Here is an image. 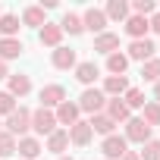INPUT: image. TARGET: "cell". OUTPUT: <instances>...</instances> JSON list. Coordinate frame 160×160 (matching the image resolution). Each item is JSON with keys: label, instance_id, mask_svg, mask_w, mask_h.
Masks as SVG:
<instances>
[{"label": "cell", "instance_id": "cell-1", "mask_svg": "<svg viewBox=\"0 0 160 160\" xmlns=\"http://www.w3.org/2000/svg\"><path fill=\"white\" fill-rule=\"evenodd\" d=\"M104 107H107V94H104L101 88H85V91H82V98H78V113L85 110V113H91V116H94V113H101Z\"/></svg>", "mask_w": 160, "mask_h": 160}, {"label": "cell", "instance_id": "cell-2", "mask_svg": "<svg viewBox=\"0 0 160 160\" xmlns=\"http://www.w3.org/2000/svg\"><path fill=\"white\" fill-rule=\"evenodd\" d=\"M28 129H32V113H28L25 107H19V110H13V113L7 116V132H10L13 138H16V135L25 138Z\"/></svg>", "mask_w": 160, "mask_h": 160}, {"label": "cell", "instance_id": "cell-3", "mask_svg": "<svg viewBox=\"0 0 160 160\" xmlns=\"http://www.w3.org/2000/svg\"><path fill=\"white\" fill-rule=\"evenodd\" d=\"M32 129H35L38 135H50V132H57V116H53V110L38 107V110L32 113Z\"/></svg>", "mask_w": 160, "mask_h": 160}, {"label": "cell", "instance_id": "cell-4", "mask_svg": "<svg viewBox=\"0 0 160 160\" xmlns=\"http://www.w3.org/2000/svg\"><path fill=\"white\" fill-rule=\"evenodd\" d=\"M101 151H104V160H119L129 151V141H126V135H107Z\"/></svg>", "mask_w": 160, "mask_h": 160}, {"label": "cell", "instance_id": "cell-5", "mask_svg": "<svg viewBox=\"0 0 160 160\" xmlns=\"http://www.w3.org/2000/svg\"><path fill=\"white\" fill-rule=\"evenodd\" d=\"M154 50H157L154 41H151V38H141V41H132V44H129V53H126V57L148 63V60H154Z\"/></svg>", "mask_w": 160, "mask_h": 160}, {"label": "cell", "instance_id": "cell-6", "mask_svg": "<svg viewBox=\"0 0 160 160\" xmlns=\"http://www.w3.org/2000/svg\"><path fill=\"white\" fill-rule=\"evenodd\" d=\"M126 141H138V144L151 141V126L144 119H129L126 122Z\"/></svg>", "mask_w": 160, "mask_h": 160}, {"label": "cell", "instance_id": "cell-7", "mask_svg": "<svg viewBox=\"0 0 160 160\" xmlns=\"http://www.w3.org/2000/svg\"><path fill=\"white\" fill-rule=\"evenodd\" d=\"M38 98H41V107L50 110V107H60V104L66 101V88H63V85H44Z\"/></svg>", "mask_w": 160, "mask_h": 160}, {"label": "cell", "instance_id": "cell-8", "mask_svg": "<svg viewBox=\"0 0 160 160\" xmlns=\"http://www.w3.org/2000/svg\"><path fill=\"white\" fill-rule=\"evenodd\" d=\"M82 25L88 28V32H98V35H104V28H107V16H104V10H88L85 16H82Z\"/></svg>", "mask_w": 160, "mask_h": 160}, {"label": "cell", "instance_id": "cell-9", "mask_svg": "<svg viewBox=\"0 0 160 160\" xmlns=\"http://www.w3.org/2000/svg\"><path fill=\"white\" fill-rule=\"evenodd\" d=\"M53 116H57V122H60V126H69V129H72V126L78 122V104L63 101V104L57 107V113H53Z\"/></svg>", "mask_w": 160, "mask_h": 160}, {"label": "cell", "instance_id": "cell-10", "mask_svg": "<svg viewBox=\"0 0 160 160\" xmlns=\"http://www.w3.org/2000/svg\"><path fill=\"white\" fill-rule=\"evenodd\" d=\"M116 47H119V35H113V32H104V35H98L94 38V50L98 53H116Z\"/></svg>", "mask_w": 160, "mask_h": 160}, {"label": "cell", "instance_id": "cell-11", "mask_svg": "<svg viewBox=\"0 0 160 160\" xmlns=\"http://www.w3.org/2000/svg\"><path fill=\"white\" fill-rule=\"evenodd\" d=\"M66 148H69V129H57V132L47 135V151L50 154H63Z\"/></svg>", "mask_w": 160, "mask_h": 160}, {"label": "cell", "instance_id": "cell-12", "mask_svg": "<svg viewBox=\"0 0 160 160\" xmlns=\"http://www.w3.org/2000/svg\"><path fill=\"white\" fill-rule=\"evenodd\" d=\"M91 135H94V132H91V126H88V122H82V119H78V122L69 129V141H72V144H78V148H85V144L91 141Z\"/></svg>", "mask_w": 160, "mask_h": 160}, {"label": "cell", "instance_id": "cell-13", "mask_svg": "<svg viewBox=\"0 0 160 160\" xmlns=\"http://www.w3.org/2000/svg\"><path fill=\"white\" fill-rule=\"evenodd\" d=\"M22 50H25V47H22L19 38H0V60H3V63H7V60H16Z\"/></svg>", "mask_w": 160, "mask_h": 160}, {"label": "cell", "instance_id": "cell-14", "mask_svg": "<svg viewBox=\"0 0 160 160\" xmlns=\"http://www.w3.org/2000/svg\"><path fill=\"white\" fill-rule=\"evenodd\" d=\"M38 38H41V44H47V47H53V50H57V47H60V41H63V28L47 22V25L38 32Z\"/></svg>", "mask_w": 160, "mask_h": 160}, {"label": "cell", "instance_id": "cell-15", "mask_svg": "<svg viewBox=\"0 0 160 160\" xmlns=\"http://www.w3.org/2000/svg\"><path fill=\"white\" fill-rule=\"evenodd\" d=\"M16 151H19L25 160H35L44 148H41V141H38V138H28V135H25V138H19V141H16Z\"/></svg>", "mask_w": 160, "mask_h": 160}, {"label": "cell", "instance_id": "cell-16", "mask_svg": "<svg viewBox=\"0 0 160 160\" xmlns=\"http://www.w3.org/2000/svg\"><path fill=\"white\" fill-rule=\"evenodd\" d=\"M28 91H32V78H28V75H22V72L10 75V94H13V98H25Z\"/></svg>", "mask_w": 160, "mask_h": 160}, {"label": "cell", "instance_id": "cell-17", "mask_svg": "<svg viewBox=\"0 0 160 160\" xmlns=\"http://www.w3.org/2000/svg\"><path fill=\"white\" fill-rule=\"evenodd\" d=\"M148 28H151V25H148L144 16H129V19H126V32H129L135 41H141V38L148 35Z\"/></svg>", "mask_w": 160, "mask_h": 160}, {"label": "cell", "instance_id": "cell-18", "mask_svg": "<svg viewBox=\"0 0 160 160\" xmlns=\"http://www.w3.org/2000/svg\"><path fill=\"white\" fill-rule=\"evenodd\" d=\"M104 94H113V98H119L122 91H129V82H126V75H107V82H104V88H101Z\"/></svg>", "mask_w": 160, "mask_h": 160}, {"label": "cell", "instance_id": "cell-19", "mask_svg": "<svg viewBox=\"0 0 160 160\" xmlns=\"http://www.w3.org/2000/svg\"><path fill=\"white\" fill-rule=\"evenodd\" d=\"M104 16L107 19H116V22H126L129 19V3H126V0H110L107 10H104Z\"/></svg>", "mask_w": 160, "mask_h": 160}, {"label": "cell", "instance_id": "cell-20", "mask_svg": "<svg viewBox=\"0 0 160 160\" xmlns=\"http://www.w3.org/2000/svg\"><path fill=\"white\" fill-rule=\"evenodd\" d=\"M22 25H32V28H44L47 19H44V7H28L22 13Z\"/></svg>", "mask_w": 160, "mask_h": 160}, {"label": "cell", "instance_id": "cell-21", "mask_svg": "<svg viewBox=\"0 0 160 160\" xmlns=\"http://www.w3.org/2000/svg\"><path fill=\"white\" fill-rule=\"evenodd\" d=\"M88 126H91V132H101V135H113V119L107 116V113H94L91 119H88Z\"/></svg>", "mask_w": 160, "mask_h": 160}, {"label": "cell", "instance_id": "cell-22", "mask_svg": "<svg viewBox=\"0 0 160 160\" xmlns=\"http://www.w3.org/2000/svg\"><path fill=\"white\" fill-rule=\"evenodd\" d=\"M98 75H101V72H98L94 63H75V78H78L82 85H91Z\"/></svg>", "mask_w": 160, "mask_h": 160}, {"label": "cell", "instance_id": "cell-23", "mask_svg": "<svg viewBox=\"0 0 160 160\" xmlns=\"http://www.w3.org/2000/svg\"><path fill=\"white\" fill-rule=\"evenodd\" d=\"M53 66H57V69H72V66H75V50L57 47V50H53Z\"/></svg>", "mask_w": 160, "mask_h": 160}, {"label": "cell", "instance_id": "cell-24", "mask_svg": "<svg viewBox=\"0 0 160 160\" xmlns=\"http://www.w3.org/2000/svg\"><path fill=\"white\" fill-rule=\"evenodd\" d=\"M107 116H110L113 122H126V119H129V107H126L119 98H113V101L107 104Z\"/></svg>", "mask_w": 160, "mask_h": 160}, {"label": "cell", "instance_id": "cell-25", "mask_svg": "<svg viewBox=\"0 0 160 160\" xmlns=\"http://www.w3.org/2000/svg\"><path fill=\"white\" fill-rule=\"evenodd\" d=\"M60 28H63V32H69V35H82V32H85L82 16H75V13H66V16H63V22H60Z\"/></svg>", "mask_w": 160, "mask_h": 160}, {"label": "cell", "instance_id": "cell-26", "mask_svg": "<svg viewBox=\"0 0 160 160\" xmlns=\"http://www.w3.org/2000/svg\"><path fill=\"white\" fill-rule=\"evenodd\" d=\"M16 32H19V16L3 13V16H0V35H3V38H13Z\"/></svg>", "mask_w": 160, "mask_h": 160}, {"label": "cell", "instance_id": "cell-27", "mask_svg": "<svg viewBox=\"0 0 160 160\" xmlns=\"http://www.w3.org/2000/svg\"><path fill=\"white\" fill-rule=\"evenodd\" d=\"M107 69H110L113 75H122V72L129 69V57H126V53H110V57H107Z\"/></svg>", "mask_w": 160, "mask_h": 160}, {"label": "cell", "instance_id": "cell-28", "mask_svg": "<svg viewBox=\"0 0 160 160\" xmlns=\"http://www.w3.org/2000/svg\"><path fill=\"white\" fill-rule=\"evenodd\" d=\"M141 78H144V82H160V60H148L144 66H141Z\"/></svg>", "mask_w": 160, "mask_h": 160}, {"label": "cell", "instance_id": "cell-29", "mask_svg": "<svg viewBox=\"0 0 160 160\" xmlns=\"http://www.w3.org/2000/svg\"><path fill=\"white\" fill-rule=\"evenodd\" d=\"M16 154V138L10 132H0V157H13Z\"/></svg>", "mask_w": 160, "mask_h": 160}, {"label": "cell", "instance_id": "cell-30", "mask_svg": "<svg viewBox=\"0 0 160 160\" xmlns=\"http://www.w3.org/2000/svg\"><path fill=\"white\" fill-rule=\"evenodd\" d=\"M151 129L154 126H160V104H144V116H141Z\"/></svg>", "mask_w": 160, "mask_h": 160}, {"label": "cell", "instance_id": "cell-31", "mask_svg": "<svg viewBox=\"0 0 160 160\" xmlns=\"http://www.w3.org/2000/svg\"><path fill=\"white\" fill-rule=\"evenodd\" d=\"M122 104H126L129 110H135V107H144V94H141L138 88H129V91H126V101H122Z\"/></svg>", "mask_w": 160, "mask_h": 160}, {"label": "cell", "instance_id": "cell-32", "mask_svg": "<svg viewBox=\"0 0 160 160\" xmlns=\"http://www.w3.org/2000/svg\"><path fill=\"white\" fill-rule=\"evenodd\" d=\"M138 160H160V141H144V151L138 154Z\"/></svg>", "mask_w": 160, "mask_h": 160}, {"label": "cell", "instance_id": "cell-33", "mask_svg": "<svg viewBox=\"0 0 160 160\" xmlns=\"http://www.w3.org/2000/svg\"><path fill=\"white\" fill-rule=\"evenodd\" d=\"M16 110V98L10 94V91H0V113H3V116H10Z\"/></svg>", "mask_w": 160, "mask_h": 160}, {"label": "cell", "instance_id": "cell-34", "mask_svg": "<svg viewBox=\"0 0 160 160\" xmlns=\"http://www.w3.org/2000/svg\"><path fill=\"white\" fill-rule=\"evenodd\" d=\"M132 10H135V16H148V13H154V0H135Z\"/></svg>", "mask_w": 160, "mask_h": 160}, {"label": "cell", "instance_id": "cell-35", "mask_svg": "<svg viewBox=\"0 0 160 160\" xmlns=\"http://www.w3.org/2000/svg\"><path fill=\"white\" fill-rule=\"evenodd\" d=\"M148 25H151V28H154V32H157V35H160V13H157V16H154V19H151V22H148Z\"/></svg>", "mask_w": 160, "mask_h": 160}, {"label": "cell", "instance_id": "cell-36", "mask_svg": "<svg viewBox=\"0 0 160 160\" xmlns=\"http://www.w3.org/2000/svg\"><path fill=\"white\" fill-rule=\"evenodd\" d=\"M119 160H138V154H135V151H126V154H122Z\"/></svg>", "mask_w": 160, "mask_h": 160}, {"label": "cell", "instance_id": "cell-37", "mask_svg": "<svg viewBox=\"0 0 160 160\" xmlns=\"http://www.w3.org/2000/svg\"><path fill=\"white\" fill-rule=\"evenodd\" d=\"M7 75H10V72H7V63L0 60V78H7Z\"/></svg>", "mask_w": 160, "mask_h": 160}, {"label": "cell", "instance_id": "cell-38", "mask_svg": "<svg viewBox=\"0 0 160 160\" xmlns=\"http://www.w3.org/2000/svg\"><path fill=\"white\" fill-rule=\"evenodd\" d=\"M154 98H157V101H154V104H160V82H157V85H154Z\"/></svg>", "mask_w": 160, "mask_h": 160}, {"label": "cell", "instance_id": "cell-39", "mask_svg": "<svg viewBox=\"0 0 160 160\" xmlns=\"http://www.w3.org/2000/svg\"><path fill=\"white\" fill-rule=\"evenodd\" d=\"M60 160H72V157H60Z\"/></svg>", "mask_w": 160, "mask_h": 160}]
</instances>
